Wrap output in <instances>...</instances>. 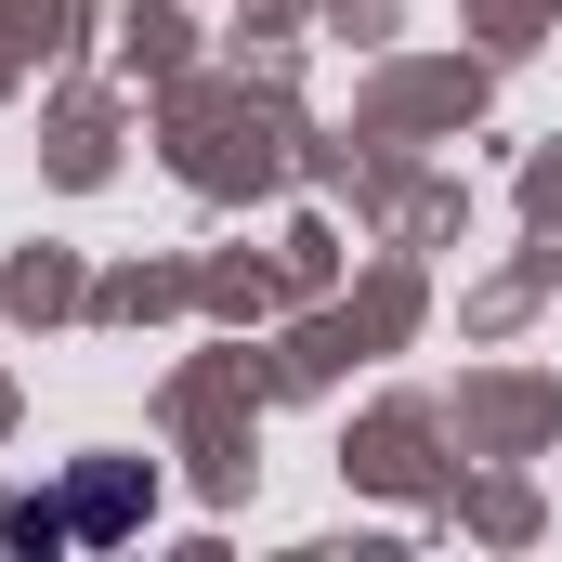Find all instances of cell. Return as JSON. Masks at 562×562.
<instances>
[{"instance_id": "1", "label": "cell", "mask_w": 562, "mask_h": 562, "mask_svg": "<svg viewBox=\"0 0 562 562\" xmlns=\"http://www.w3.org/2000/svg\"><path fill=\"white\" fill-rule=\"evenodd\" d=\"M79 524H132V471H92L79 484Z\"/></svg>"}]
</instances>
